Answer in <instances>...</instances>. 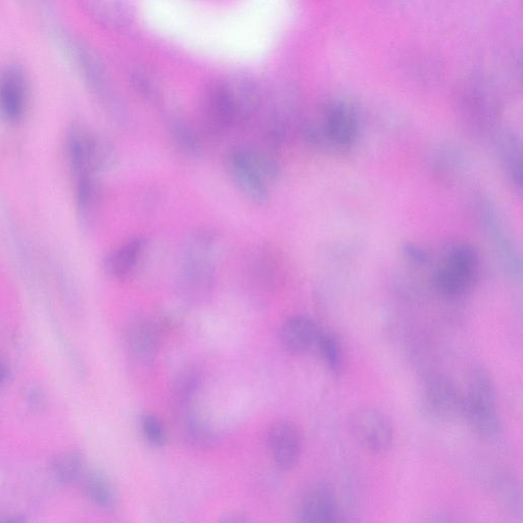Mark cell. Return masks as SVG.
Segmentation results:
<instances>
[{"mask_svg":"<svg viewBox=\"0 0 523 523\" xmlns=\"http://www.w3.org/2000/svg\"><path fill=\"white\" fill-rule=\"evenodd\" d=\"M420 407L425 416L435 421L450 422L462 418L463 394L449 378L435 376L424 384Z\"/></svg>","mask_w":523,"mask_h":523,"instance_id":"obj_10","label":"cell"},{"mask_svg":"<svg viewBox=\"0 0 523 523\" xmlns=\"http://www.w3.org/2000/svg\"><path fill=\"white\" fill-rule=\"evenodd\" d=\"M462 418L470 431L484 441H494L503 431L494 378L483 365L475 366L463 395Z\"/></svg>","mask_w":523,"mask_h":523,"instance_id":"obj_3","label":"cell"},{"mask_svg":"<svg viewBox=\"0 0 523 523\" xmlns=\"http://www.w3.org/2000/svg\"><path fill=\"white\" fill-rule=\"evenodd\" d=\"M28 401L33 405V407H36L41 405L43 398L40 392L32 390L29 394Z\"/></svg>","mask_w":523,"mask_h":523,"instance_id":"obj_34","label":"cell"},{"mask_svg":"<svg viewBox=\"0 0 523 523\" xmlns=\"http://www.w3.org/2000/svg\"><path fill=\"white\" fill-rule=\"evenodd\" d=\"M167 129L178 154L188 160H200L203 157V138L192 123L182 116L174 115L168 119Z\"/></svg>","mask_w":523,"mask_h":523,"instance_id":"obj_23","label":"cell"},{"mask_svg":"<svg viewBox=\"0 0 523 523\" xmlns=\"http://www.w3.org/2000/svg\"><path fill=\"white\" fill-rule=\"evenodd\" d=\"M480 264L479 252L473 246L466 243L448 246L433 273L434 289L445 299L462 297L477 280Z\"/></svg>","mask_w":523,"mask_h":523,"instance_id":"obj_6","label":"cell"},{"mask_svg":"<svg viewBox=\"0 0 523 523\" xmlns=\"http://www.w3.org/2000/svg\"><path fill=\"white\" fill-rule=\"evenodd\" d=\"M460 104L466 119L479 130L492 128L499 112L496 92L483 77L469 78L463 85Z\"/></svg>","mask_w":523,"mask_h":523,"instance_id":"obj_9","label":"cell"},{"mask_svg":"<svg viewBox=\"0 0 523 523\" xmlns=\"http://www.w3.org/2000/svg\"><path fill=\"white\" fill-rule=\"evenodd\" d=\"M66 153L73 177L110 172L118 162V153L104 135L81 124L70 127Z\"/></svg>","mask_w":523,"mask_h":523,"instance_id":"obj_4","label":"cell"},{"mask_svg":"<svg viewBox=\"0 0 523 523\" xmlns=\"http://www.w3.org/2000/svg\"><path fill=\"white\" fill-rule=\"evenodd\" d=\"M497 152L505 175L510 183L520 192L522 186L520 138L512 132L500 133L497 140Z\"/></svg>","mask_w":523,"mask_h":523,"instance_id":"obj_24","label":"cell"},{"mask_svg":"<svg viewBox=\"0 0 523 523\" xmlns=\"http://www.w3.org/2000/svg\"><path fill=\"white\" fill-rule=\"evenodd\" d=\"M10 377V369L8 365L0 360V386L5 385Z\"/></svg>","mask_w":523,"mask_h":523,"instance_id":"obj_33","label":"cell"},{"mask_svg":"<svg viewBox=\"0 0 523 523\" xmlns=\"http://www.w3.org/2000/svg\"><path fill=\"white\" fill-rule=\"evenodd\" d=\"M85 458L76 450L63 452L52 462L55 479L63 485H73L83 480L86 473Z\"/></svg>","mask_w":523,"mask_h":523,"instance_id":"obj_28","label":"cell"},{"mask_svg":"<svg viewBox=\"0 0 523 523\" xmlns=\"http://www.w3.org/2000/svg\"><path fill=\"white\" fill-rule=\"evenodd\" d=\"M162 327L151 318L134 320L127 328L126 346L131 358L139 363L153 361L160 348Z\"/></svg>","mask_w":523,"mask_h":523,"instance_id":"obj_17","label":"cell"},{"mask_svg":"<svg viewBox=\"0 0 523 523\" xmlns=\"http://www.w3.org/2000/svg\"><path fill=\"white\" fill-rule=\"evenodd\" d=\"M316 348L319 350L322 359L332 372L339 373L342 370L343 350L341 343L334 332L322 329Z\"/></svg>","mask_w":523,"mask_h":523,"instance_id":"obj_30","label":"cell"},{"mask_svg":"<svg viewBox=\"0 0 523 523\" xmlns=\"http://www.w3.org/2000/svg\"><path fill=\"white\" fill-rule=\"evenodd\" d=\"M84 14L95 24L112 31H124L134 19L125 0H78Z\"/></svg>","mask_w":523,"mask_h":523,"instance_id":"obj_20","label":"cell"},{"mask_svg":"<svg viewBox=\"0 0 523 523\" xmlns=\"http://www.w3.org/2000/svg\"><path fill=\"white\" fill-rule=\"evenodd\" d=\"M280 258L270 246L258 245L251 248L244 257L242 268L247 282L263 292L276 289L284 270Z\"/></svg>","mask_w":523,"mask_h":523,"instance_id":"obj_13","label":"cell"},{"mask_svg":"<svg viewBox=\"0 0 523 523\" xmlns=\"http://www.w3.org/2000/svg\"><path fill=\"white\" fill-rule=\"evenodd\" d=\"M299 517L301 521L310 523L338 521L340 508L334 491L324 485L311 489L301 502Z\"/></svg>","mask_w":523,"mask_h":523,"instance_id":"obj_22","label":"cell"},{"mask_svg":"<svg viewBox=\"0 0 523 523\" xmlns=\"http://www.w3.org/2000/svg\"><path fill=\"white\" fill-rule=\"evenodd\" d=\"M204 130L211 138H221L236 127L233 107L223 79L210 84L203 99Z\"/></svg>","mask_w":523,"mask_h":523,"instance_id":"obj_15","label":"cell"},{"mask_svg":"<svg viewBox=\"0 0 523 523\" xmlns=\"http://www.w3.org/2000/svg\"><path fill=\"white\" fill-rule=\"evenodd\" d=\"M349 430L354 440L372 453L388 451L394 442V426L389 416L373 407H361L349 417Z\"/></svg>","mask_w":523,"mask_h":523,"instance_id":"obj_7","label":"cell"},{"mask_svg":"<svg viewBox=\"0 0 523 523\" xmlns=\"http://www.w3.org/2000/svg\"><path fill=\"white\" fill-rule=\"evenodd\" d=\"M233 107L236 127H249L257 122L263 110L265 97L252 77L235 74L223 78Z\"/></svg>","mask_w":523,"mask_h":523,"instance_id":"obj_12","label":"cell"},{"mask_svg":"<svg viewBox=\"0 0 523 523\" xmlns=\"http://www.w3.org/2000/svg\"><path fill=\"white\" fill-rule=\"evenodd\" d=\"M267 446L275 466L290 471L299 463L302 437L295 423L280 420L272 424L267 434Z\"/></svg>","mask_w":523,"mask_h":523,"instance_id":"obj_16","label":"cell"},{"mask_svg":"<svg viewBox=\"0 0 523 523\" xmlns=\"http://www.w3.org/2000/svg\"><path fill=\"white\" fill-rule=\"evenodd\" d=\"M148 249L149 241L146 237H131L105 258L103 267L106 274L115 280L128 279L136 272Z\"/></svg>","mask_w":523,"mask_h":523,"instance_id":"obj_18","label":"cell"},{"mask_svg":"<svg viewBox=\"0 0 523 523\" xmlns=\"http://www.w3.org/2000/svg\"><path fill=\"white\" fill-rule=\"evenodd\" d=\"M59 34L62 49L73 62L88 89L105 110L118 122L124 124L128 117L111 84L108 72L88 46L65 33Z\"/></svg>","mask_w":523,"mask_h":523,"instance_id":"obj_5","label":"cell"},{"mask_svg":"<svg viewBox=\"0 0 523 523\" xmlns=\"http://www.w3.org/2000/svg\"><path fill=\"white\" fill-rule=\"evenodd\" d=\"M438 163L435 167L442 172L446 177L451 179L455 177L456 174H460L463 169V160L461 156L457 153L452 152L451 150L442 151L437 157Z\"/></svg>","mask_w":523,"mask_h":523,"instance_id":"obj_32","label":"cell"},{"mask_svg":"<svg viewBox=\"0 0 523 523\" xmlns=\"http://www.w3.org/2000/svg\"><path fill=\"white\" fill-rule=\"evenodd\" d=\"M477 209L483 230L504 270L513 278H520L521 259L497 208L489 200L481 198Z\"/></svg>","mask_w":523,"mask_h":523,"instance_id":"obj_11","label":"cell"},{"mask_svg":"<svg viewBox=\"0 0 523 523\" xmlns=\"http://www.w3.org/2000/svg\"><path fill=\"white\" fill-rule=\"evenodd\" d=\"M202 384V373L195 365L182 368L175 378L173 399L177 409L183 412L192 408Z\"/></svg>","mask_w":523,"mask_h":523,"instance_id":"obj_27","label":"cell"},{"mask_svg":"<svg viewBox=\"0 0 523 523\" xmlns=\"http://www.w3.org/2000/svg\"><path fill=\"white\" fill-rule=\"evenodd\" d=\"M141 429L150 444L162 447L166 444V432L162 422L154 415L148 414L142 417Z\"/></svg>","mask_w":523,"mask_h":523,"instance_id":"obj_31","label":"cell"},{"mask_svg":"<svg viewBox=\"0 0 523 523\" xmlns=\"http://www.w3.org/2000/svg\"><path fill=\"white\" fill-rule=\"evenodd\" d=\"M75 201L80 225L91 229L97 224L102 205L103 187L97 175H83L74 177Z\"/></svg>","mask_w":523,"mask_h":523,"instance_id":"obj_21","label":"cell"},{"mask_svg":"<svg viewBox=\"0 0 523 523\" xmlns=\"http://www.w3.org/2000/svg\"><path fill=\"white\" fill-rule=\"evenodd\" d=\"M299 131L307 145L323 152H349L360 136V117L349 101L327 102L318 115L302 119Z\"/></svg>","mask_w":523,"mask_h":523,"instance_id":"obj_2","label":"cell"},{"mask_svg":"<svg viewBox=\"0 0 523 523\" xmlns=\"http://www.w3.org/2000/svg\"><path fill=\"white\" fill-rule=\"evenodd\" d=\"M29 103L27 77L19 66L0 70V117L15 124L23 120Z\"/></svg>","mask_w":523,"mask_h":523,"instance_id":"obj_14","label":"cell"},{"mask_svg":"<svg viewBox=\"0 0 523 523\" xmlns=\"http://www.w3.org/2000/svg\"><path fill=\"white\" fill-rule=\"evenodd\" d=\"M220 242L208 226L190 231L181 243L176 263V290L188 304L201 305L212 296L217 276Z\"/></svg>","mask_w":523,"mask_h":523,"instance_id":"obj_1","label":"cell"},{"mask_svg":"<svg viewBox=\"0 0 523 523\" xmlns=\"http://www.w3.org/2000/svg\"><path fill=\"white\" fill-rule=\"evenodd\" d=\"M227 522H244L247 521L246 518H244L241 514H231L228 515L227 518L224 519Z\"/></svg>","mask_w":523,"mask_h":523,"instance_id":"obj_35","label":"cell"},{"mask_svg":"<svg viewBox=\"0 0 523 523\" xmlns=\"http://www.w3.org/2000/svg\"><path fill=\"white\" fill-rule=\"evenodd\" d=\"M130 83L138 97L150 105L159 106L162 90L157 79L145 69H135L130 75Z\"/></svg>","mask_w":523,"mask_h":523,"instance_id":"obj_29","label":"cell"},{"mask_svg":"<svg viewBox=\"0 0 523 523\" xmlns=\"http://www.w3.org/2000/svg\"><path fill=\"white\" fill-rule=\"evenodd\" d=\"M225 166L232 182L249 201L258 206L269 202L271 185L251 158L246 146L230 149L225 157Z\"/></svg>","mask_w":523,"mask_h":523,"instance_id":"obj_8","label":"cell"},{"mask_svg":"<svg viewBox=\"0 0 523 523\" xmlns=\"http://www.w3.org/2000/svg\"><path fill=\"white\" fill-rule=\"evenodd\" d=\"M321 330L312 318L295 315L281 325L279 341L285 351L302 355L316 347Z\"/></svg>","mask_w":523,"mask_h":523,"instance_id":"obj_19","label":"cell"},{"mask_svg":"<svg viewBox=\"0 0 523 523\" xmlns=\"http://www.w3.org/2000/svg\"><path fill=\"white\" fill-rule=\"evenodd\" d=\"M181 414L183 435L187 443L199 449L213 447L217 442V436L210 423L192 408Z\"/></svg>","mask_w":523,"mask_h":523,"instance_id":"obj_26","label":"cell"},{"mask_svg":"<svg viewBox=\"0 0 523 523\" xmlns=\"http://www.w3.org/2000/svg\"><path fill=\"white\" fill-rule=\"evenodd\" d=\"M83 482L85 495L93 505L105 511L116 509V490L106 473L99 469L86 471Z\"/></svg>","mask_w":523,"mask_h":523,"instance_id":"obj_25","label":"cell"}]
</instances>
